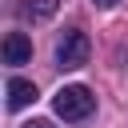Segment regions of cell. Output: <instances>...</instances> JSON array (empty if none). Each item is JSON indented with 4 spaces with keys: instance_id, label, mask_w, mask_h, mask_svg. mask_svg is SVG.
Wrapping results in <instances>:
<instances>
[{
    "instance_id": "1",
    "label": "cell",
    "mask_w": 128,
    "mask_h": 128,
    "mask_svg": "<svg viewBox=\"0 0 128 128\" xmlns=\"http://www.w3.org/2000/svg\"><path fill=\"white\" fill-rule=\"evenodd\" d=\"M52 108L60 120H88L92 108H96V96L84 88V84H64L56 96H52Z\"/></svg>"
},
{
    "instance_id": "5",
    "label": "cell",
    "mask_w": 128,
    "mask_h": 128,
    "mask_svg": "<svg viewBox=\"0 0 128 128\" xmlns=\"http://www.w3.org/2000/svg\"><path fill=\"white\" fill-rule=\"evenodd\" d=\"M24 12H28V16H36V20H44V16H52V12H56V0H36V4H28Z\"/></svg>"
},
{
    "instance_id": "4",
    "label": "cell",
    "mask_w": 128,
    "mask_h": 128,
    "mask_svg": "<svg viewBox=\"0 0 128 128\" xmlns=\"http://www.w3.org/2000/svg\"><path fill=\"white\" fill-rule=\"evenodd\" d=\"M32 100H36V84L24 76H12L8 80V108H28Z\"/></svg>"
},
{
    "instance_id": "3",
    "label": "cell",
    "mask_w": 128,
    "mask_h": 128,
    "mask_svg": "<svg viewBox=\"0 0 128 128\" xmlns=\"http://www.w3.org/2000/svg\"><path fill=\"white\" fill-rule=\"evenodd\" d=\"M32 60V40L24 32H8L4 36V64H28Z\"/></svg>"
},
{
    "instance_id": "7",
    "label": "cell",
    "mask_w": 128,
    "mask_h": 128,
    "mask_svg": "<svg viewBox=\"0 0 128 128\" xmlns=\"http://www.w3.org/2000/svg\"><path fill=\"white\" fill-rule=\"evenodd\" d=\"M96 4H100V8H112V4H116V0H96Z\"/></svg>"
},
{
    "instance_id": "2",
    "label": "cell",
    "mask_w": 128,
    "mask_h": 128,
    "mask_svg": "<svg viewBox=\"0 0 128 128\" xmlns=\"http://www.w3.org/2000/svg\"><path fill=\"white\" fill-rule=\"evenodd\" d=\"M88 52H92V44H88V36H84L80 28H68V32L60 36V44H56L60 68H80V64H88Z\"/></svg>"
},
{
    "instance_id": "6",
    "label": "cell",
    "mask_w": 128,
    "mask_h": 128,
    "mask_svg": "<svg viewBox=\"0 0 128 128\" xmlns=\"http://www.w3.org/2000/svg\"><path fill=\"white\" fill-rule=\"evenodd\" d=\"M24 128H52L48 120H32V124H24Z\"/></svg>"
}]
</instances>
